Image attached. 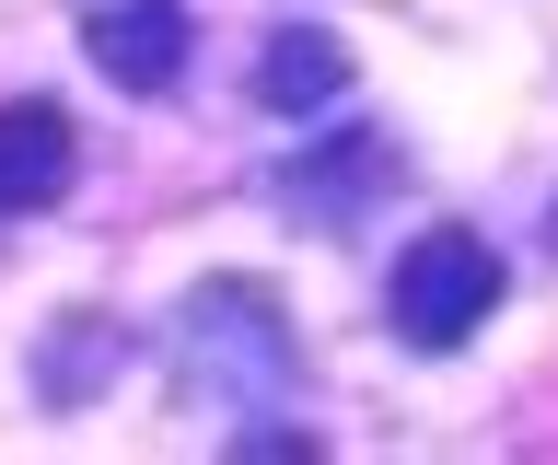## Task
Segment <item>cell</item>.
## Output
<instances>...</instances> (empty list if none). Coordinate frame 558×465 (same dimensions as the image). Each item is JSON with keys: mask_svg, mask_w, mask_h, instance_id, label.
Segmentation results:
<instances>
[{"mask_svg": "<svg viewBox=\"0 0 558 465\" xmlns=\"http://www.w3.org/2000/svg\"><path fill=\"white\" fill-rule=\"evenodd\" d=\"M500 256L477 245V233H418L408 256H396V291H384V315H396V338H408V350H465V338H477L488 315H500Z\"/></svg>", "mask_w": 558, "mask_h": 465, "instance_id": "6da1fadb", "label": "cell"}, {"mask_svg": "<svg viewBox=\"0 0 558 465\" xmlns=\"http://www.w3.org/2000/svg\"><path fill=\"white\" fill-rule=\"evenodd\" d=\"M186 350H198V372H233V384H279V372H291V326H279V291H256V280H209L198 303H186Z\"/></svg>", "mask_w": 558, "mask_h": 465, "instance_id": "7a4b0ae2", "label": "cell"}, {"mask_svg": "<svg viewBox=\"0 0 558 465\" xmlns=\"http://www.w3.org/2000/svg\"><path fill=\"white\" fill-rule=\"evenodd\" d=\"M94 71L117 82V94H174L186 82V47H198V24H186V0H129V12H94Z\"/></svg>", "mask_w": 558, "mask_h": 465, "instance_id": "3957f363", "label": "cell"}, {"mask_svg": "<svg viewBox=\"0 0 558 465\" xmlns=\"http://www.w3.org/2000/svg\"><path fill=\"white\" fill-rule=\"evenodd\" d=\"M70 175H82V140H70V106L24 94V106H0V221L24 210H59Z\"/></svg>", "mask_w": 558, "mask_h": 465, "instance_id": "277c9868", "label": "cell"}, {"mask_svg": "<svg viewBox=\"0 0 558 465\" xmlns=\"http://www.w3.org/2000/svg\"><path fill=\"white\" fill-rule=\"evenodd\" d=\"M349 94V47L326 36V24H279L268 47H256V106L268 117H314Z\"/></svg>", "mask_w": 558, "mask_h": 465, "instance_id": "5b68a950", "label": "cell"}, {"mask_svg": "<svg viewBox=\"0 0 558 465\" xmlns=\"http://www.w3.org/2000/svg\"><path fill=\"white\" fill-rule=\"evenodd\" d=\"M373 186H396V140H373V129H349L326 163H279V198H291L303 221H349Z\"/></svg>", "mask_w": 558, "mask_h": 465, "instance_id": "8992f818", "label": "cell"}]
</instances>
